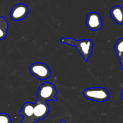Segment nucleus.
Returning a JSON list of instances; mask_svg holds the SVG:
<instances>
[{
	"mask_svg": "<svg viewBox=\"0 0 123 123\" xmlns=\"http://www.w3.org/2000/svg\"><path fill=\"white\" fill-rule=\"evenodd\" d=\"M60 43L75 47L81 55L86 62H87L92 54L94 43L91 39L75 40L73 38L63 37L60 39Z\"/></svg>",
	"mask_w": 123,
	"mask_h": 123,
	"instance_id": "nucleus-1",
	"label": "nucleus"
},
{
	"mask_svg": "<svg viewBox=\"0 0 123 123\" xmlns=\"http://www.w3.org/2000/svg\"><path fill=\"white\" fill-rule=\"evenodd\" d=\"M57 91L54 84L45 81L44 83L41 85L37 91V100L41 102L47 103L49 101H57L56 95Z\"/></svg>",
	"mask_w": 123,
	"mask_h": 123,
	"instance_id": "nucleus-2",
	"label": "nucleus"
},
{
	"mask_svg": "<svg viewBox=\"0 0 123 123\" xmlns=\"http://www.w3.org/2000/svg\"><path fill=\"white\" fill-rule=\"evenodd\" d=\"M84 97L91 101L97 102H105L109 98V93L103 87H89L83 91Z\"/></svg>",
	"mask_w": 123,
	"mask_h": 123,
	"instance_id": "nucleus-3",
	"label": "nucleus"
},
{
	"mask_svg": "<svg viewBox=\"0 0 123 123\" xmlns=\"http://www.w3.org/2000/svg\"><path fill=\"white\" fill-rule=\"evenodd\" d=\"M30 74L39 80H45L51 76V70L48 65L42 62H36L29 68Z\"/></svg>",
	"mask_w": 123,
	"mask_h": 123,
	"instance_id": "nucleus-4",
	"label": "nucleus"
},
{
	"mask_svg": "<svg viewBox=\"0 0 123 123\" xmlns=\"http://www.w3.org/2000/svg\"><path fill=\"white\" fill-rule=\"evenodd\" d=\"M86 25L87 28L92 31H98L101 29L103 25V21L100 14L92 12L88 14L86 20Z\"/></svg>",
	"mask_w": 123,
	"mask_h": 123,
	"instance_id": "nucleus-5",
	"label": "nucleus"
},
{
	"mask_svg": "<svg viewBox=\"0 0 123 123\" xmlns=\"http://www.w3.org/2000/svg\"><path fill=\"white\" fill-rule=\"evenodd\" d=\"M29 12V9L27 5L24 4H18L12 9L10 16L12 19L14 21H19L27 17Z\"/></svg>",
	"mask_w": 123,
	"mask_h": 123,
	"instance_id": "nucleus-6",
	"label": "nucleus"
},
{
	"mask_svg": "<svg viewBox=\"0 0 123 123\" xmlns=\"http://www.w3.org/2000/svg\"><path fill=\"white\" fill-rule=\"evenodd\" d=\"M49 112V107L46 102H41L36 100L34 103L33 117L36 121L44 119Z\"/></svg>",
	"mask_w": 123,
	"mask_h": 123,
	"instance_id": "nucleus-7",
	"label": "nucleus"
},
{
	"mask_svg": "<svg viewBox=\"0 0 123 123\" xmlns=\"http://www.w3.org/2000/svg\"><path fill=\"white\" fill-rule=\"evenodd\" d=\"M34 103L27 102L22 106L21 111L19 112L20 115L23 117L22 123H35L36 121L33 117Z\"/></svg>",
	"mask_w": 123,
	"mask_h": 123,
	"instance_id": "nucleus-8",
	"label": "nucleus"
},
{
	"mask_svg": "<svg viewBox=\"0 0 123 123\" xmlns=\"http://www.w3.org/2000/svg\"><path fill=\"white\" fill-rule=\"evenodd\" d=\"M110 14L116 23L123 24V7L120 6H115L111 9Z\"/></svg>",
	"mask_w": 123,
	"mask_h": 123,
	"instance_id": "nucleus-9",
	"label": "nucleus"
},
{
	"mask_svg": "<svg viewBox=\"0 0 123 123\" xmlns=\"http://www.w3.org/2000/svg\"><path fill=\"white\" fill-rule=\"evenodd\" d=\"M9 24L4 16L0 18V41L4 39L7 35Z\"/></svg>",
	"mask_w": 123,
	"mask_h": 123,
	"instance_id": "nucleus-10",
	"label": "nucleus"
},
{
	"mask_svg": "<svg viewBox=\"0 0 123 123\" xmlns=\"http://www.w3.org/2000/svg\"><path fill=\"white\" fill-rule=\"evenodd\" d=\"M115 51L119 59L123 57V37L118 40L115 45Z\"/></svg>",
	"mask_w": 123,
	"mask_h": 123,
	"instance_id": "nucleus-11",
	"label": "nucleus"
},
{
	"mask_svg": "<svg viewBox=\"0 0 123 123\" xmlns=\"http://www.w3.org/2000/svg\"><path fill=\"white\" fill-rule=\"evenodd\" d=\"M0 123H12L10 116L5 113H0Z\"/></svg>",
	"mask_w": 123,
	"mask_h": 123,
	"instance_id": "nucleus-12",
	"label": "nucleus"
},
{
	"mask_svg": "<svg viewBox=\"0 0 123 123\" xmlns=\"http://www.w3.org/2000/svg\"><path fill=\"white\" fill-rule=\"evenodd\" d=\"M120 65L122 69L123 70V57L120 59Z\"/></svg>",
	"mask_w": 123,
	"mask_h": 123,
	"instance_id": "nucleus-13",
	"label": "nucleus"
},
{
	"mask_svg": "<svg viewBox=\"0 0 123 123\" xmlns=\"http://www.w3.org/2000/svg\"><path fill=\"white\" fill-rule=\"evenodd\" d=\"M121 96L122 100H123V89L122 90V92H121Z\"/></svg>",
	"mask_w": 123,
	"mask_h": 123,
	"instance_id": "nucleus-14",
	"label": "nucleus"
},
{
	"mask_svg": "<svg viewBox=\"0 0 123 123\" xmlns=\"http://www.w3.org/2000/svg\"><path fill=\"white\" fill-rule=\"evenodd\" d=\"M60 123H67L65 121V120H61V121H60Z\"/></svg>",
	"mask_w": 123,
	"mask_h": 123,
	"instance_id": "nucleus-15",
	"label": "nucleus"
}]
</instances>
